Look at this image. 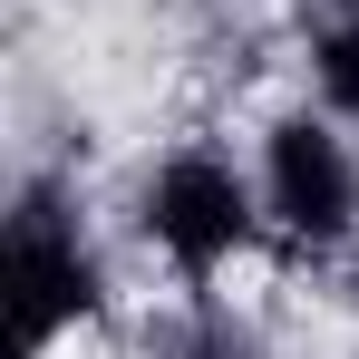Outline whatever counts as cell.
<instances>
[{
	"mask_svg": "<svg viewBox=\"0 0 359 359\" xmlns=\"http://www.w3.org/2000/svg\"><path fill=\"white\" fill-rule=\"evenodd\" d=\"M88 311H97V252L78 243V214L59 194L29 184L20 214H10V330H20V359H39Z\"/></svg>",
	"mask_w": 359,
	"mask_h": 359,
	"instance_id": "obj_1",
	"label": "cell"
},
{
	"mask_svg": "<svg viewBox=\"0 0 359 359\" xmlns=\"http://www.w3.org/2000/svg\"><path fill=\"white\" fill-rule=\"evenodd\" d=\"M262 214L292 243H311V252H330L359 224V165H350V146L320 117H282L272 126V146H262Z\"/></svg>",
	"mask_w": 359,
	"mask_h": 359,
	"instance_id": "obj_2",
	"label": "cell"
},
{
	"mask_svg": "<svg viewBox=\"0 0 359 359\" xmlns=\"http://www.w3.org/2000/svg\"><path fill=\"white\" fill-rule=\"evenodd\" d=\"M146 233L165 243V262L184 272H214L224 252L252 243V194L224 156H175V165H156L146 184Z\"/></svg>",
	"mask_w": 359,
	"mask_h": 359,
	"instance_id": "obj_3",
	"label": "cell"
},
{
	"mask_svg": "<svg viewBox=\"0 0 359 359\" xmlns=\"http://www.w3.org/2000/svg\"><path fill=\"white\" fill-rule=\"evenodd\" d=\"M311 78H320V97L359 117V10H320L311 20Z\"/></svg>",
	"mask_w": 359,
	"mask_h": 359,
	"instance_id": "obj_4",
	"label": "cell"
}]
</instances>
